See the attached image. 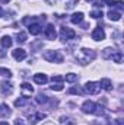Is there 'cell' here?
Masks as SVG:
<instances>
[{
  "instance_id": "cell-19",
  "label": "cell",
  "mask_w": 124,
  "mask_h": 125,
  "mask_svg": "<svg viewBox=\"0 0 124 125\" xmlns=\"http://www.w3.org/2000/svg\"><path fill=\"white\" fill-rule=\"evenodd\" d=\"M115 52V50H112V48H105L104 51H102V58H105V60H108V58H111V55Z\"/></svg>"
},
{
  "instance_id": "cell-26",
  "label": "cell",
  "mask_w": 124,
  "mask_h": 125,
  "mask_svg": "<svg viewBox=\"0 0 124 125\" xmlns=\"http://www.w3.org/2000/svg\"><path fill=\"white\" fill-rule=\"evenodd\" d=\"M0 74L4 76V77H12V71L7 70V68H3V67H0Z\"/></svg>"
},
{
  "instance_id": "cell-35",
  "label": "cell",
  "mask_w": 124,
  "mask_h": 125,
  "mask_svg": "<svg viewBox=\"0 0 124 125\" xmlns=\"http://www.w3.org/2000/svg\"><path fill=\"white\" fill-rule=\"evenodd\" d=\"M0 125H9L7 122H0Z\"/></svg>"
},
{
  "instance_id": "cell-37",
  "label": "cell",
  "mask_w": 124,
  "mask_h": 125,
  "mask_svg": "<svg viewBox=\"0 0 124 125\" xmlns=\"http://www.w3.org/2000/svg\"><path fill=\"white\" fill-rule=\"evenodd\" d=\"M107 125H112V124H107Z\"/></svg>"
},
{
  "instance_id": "cell-23",
  "label": "cell",
  "mask_w": 124,
  "mask_h": 125,
  "mask_svg": "<svg viewBox=\"0 0 124 125\" xmlns=\"http://www.w3.org/2000/svg\"><path fill=\"white\" fill-rule=\"evenodd\" d=\"M16 38H18L16 41L21 42V44H22V42H26V33H25V32H19V33L16 35Z\"/></svg>"
},
{
  "instance_id": "cell-1",
  "label": "cell",
  "mask_w": 124,
  "mask_h": 125,
  "mask_svg": "<svg viewBox=\"0 0 124 125\" xmlns=\"http://www.w3.org/2000/svg\"><path fill=\"white\" fill-rule=\"evenodd\" d=\"M76 58L80 61V64H88L89 61H92L95 58V52L92 50H88V48H82L77 54H76Z\"/></svg>"
},
{
  "instance_id": "cell-9",
  "label": "cell",
  "mask_w": 124,
  "mask_h": 125,
  "mask_svg": "<svg viewBox=\"0 0 124 125\" xmlns=\"http://www.w3.org/2000/svg\"><path fill=\"white\" fill-rule=\"evenodd\" d=\"M44 35L47 39H56L57 33H56V29H54V25H47V28L44 29Z\"/></svg>"
},
{
  "instance_id": "cell-21",
  "label": "cell",
  "mask_w": 124,
  "mask_h": 125,
  "mask_svg": "<svg viewBox=\"0 0 124 125\" xmlns=\"http://www.w3.org/2000/svg\"><path fill=\"white\" fill-rule=\"evenodd\" d=\"M60 124L62 125H74V122H73L72 118H69V116H62V118H60Z\"/></svg>"
},
{
  "instance_id": "cell-5",
  "label": "cell",
  "mask_w": 124,
  "mask_h": 125,
  "mask_svg": "<svg viewBox=\"0 0 124 125\" xmlns=\"http://www.w3.org/2000/svg\"><path fill=\"white\" fill-rule=\"evenodd\" d=\"M85 90H86L89 94H98L99 93V90H101V86H99V83L88 82V83L85 84Z\"/></svg>"
},
{
  "instance_id": "cell-7",
  "label": "cell",
  "mask_w": 124,
  "mask_h": 125,
  "mask_svg": "<svg viewBox=\"0 0 124 125\" xmlns=\"http://www.w3.org/2000/svg\"><path fill=\"white\" fill-rule=\"evenodd\" d=\"M12 55H13V58H15L16 61H22V60L26 58V51L22 50V48H16V50L12 51Z\"/></svg>"
},
{
  "instance_id": "cell-15",
  "label": "cell",
  "mask_w": 124,
  "mask_h": 125,
  "mask_svg": "<svg viewBox=\"0 0 124 125\" xmlns=\"http://www.w3.org/2000/svg\"><path fill=\"white\" fill-rule=\"evenodd\" d=\"M99 86H101V89L108 90V92L112 89V83H111V80H110V79H102V80L99 82Z\"/></svg>"
},
{
  "instance_id": "cell-20",
  "label": "cell",
  "mask_w": 124,
  "mask_h": 125,
  "mask_svg": "<svg viewBox=\"0 0 124 125\" xmlns=\"http://www.w3.org/2000/svg\"><path fill=\"white\" fill-rule=\"evenodd\" d=\"M111 60L114 62H121V60H123V54L120 52V51H115L112 55H111Z\"/></svg>"
},
{
  "instance_id": "cell-32",
  "label": "cell",
  "mask_w": 124,
  "mask_h": 125,
  "mask_svg": "<svg viewBox=\"0 0 124 125\" xmlns=\"http://www.w3.org/2000/svg\"><path fill=\"white\" fill-rule=\"evenodd\" d=\"M10 0H0V3H9Z\"/></svg>"
},
{
  "instance_id": "cell-6",
  "label": "cell",
  "mask_w": 124,
  "mask_h": 125,
  "mask_svg": "<svg viewBox=\"0 0 124 125\" xmlns=\"http://www.w3.org/2000/svg\"><path fill=\"white\" fill-rule=\"evenodd\" d=\"M0 92L3 94H12L13 93V84L10 82H1L0 83Z\"/></svg>"
},
{
  "instance_id": "cell-11",
  "label": "cell",
  "mask_w": 124,
  "mask_h": 125,
  "mask_svg": "<svg viewBox=\"0 0 124 125\" xmlns=\"http://www.w3.org/2000/svg\"><path fill=\"white\" fill-rule=\"evenodd\" d=\"M21 89H22L24 97H26V99H28V96H31V94L34 93V87H32L29 83H24V84L21 86Z\"/></svg>"
},
{
  "instance_id": "cell-12",
  "label": "cell",
  "mask_w": 124,
  "mask_h": 125,
  "mask_svg": "<svg viewBox=\"0 0 124 125\" xmlns=\"http://www.w3.org/2000/svg\"><path fill=\"white\" fill-rule=\"evenodd\" d=\"M34 82H35L37 84H45V83L48 82V77H47L45 74L38 73V74H34Z\"/></svg>"
},
{
  "instance_id": "cell-16",
  "label": "cell",
  "mask_w": 124,
  "mask_h": 125,
  "mask_svg": "<svg viewBox=\"0 0 124 125\" xmlns=\"http://www.w3.org/2000/svg\"><path fill=\"white\" fill-rule=\"evenodd\" d=\"M0 44H1L3 48H10V47H12V38L7 36V35H4V36H1V39H0Z\"/></svg>"
},
{
  "instance_id": "cell-24",
  "label": "cell",
  "mask_w": 124,
  "mask_h": 125,
  "mask_svg": "<svg viewBox=\"0 0 124 125\" xmlns=\"http://www.w3.org/2000/svg\"><path fill=\"white\" fill-rule=\"evenodd\" d=\"M91 16H92L93 19H99V18L104 16V13H102V10H92L91 12Z\"/></svg>"
},
{
  "instance_id": "cell-14",
  "label": "cell",
  "mask_w": 124,
  "mask_h": 125,
  "mask_svg": "<svg viewBox=\"0 0 124 125\" xmlns=\"http://www.w3.org/2000/svg\"><path fill=\"white\" fill-rule=\"evenodd\" d=\"M28 31L31 32V35H39L41 31H42V28H41V25L39 23H31L29 26H28Z\"/></svg>"
},
{
  "instance_id": "cell-33",
  "label": "cell",
  "mask_w": 124,
  "mask_h": 125,
  "mask_svg": "<svg viewBox=\"0 0 124 125\" xmlns=\"http://www.w3.org/2000/svg\"><path fill=\"white\" fill-rule=\"evenodd\" d=\"M1 16H3V9L0 7V18H1Z\"/></svg>"
},
{
  "instance_id": "cell-2",
  "label": "cell",
  "mask_w": 124,
  "mask_h": 125,
  "mask_svg": "<svg viewBox=\"0 0 124 125\" xmlns=\"http://www.w3.org/2000/svg\"><path fill=\"white\" fill-rule=\"evenodd\" d=\"M101 109L96 103H93L92 100H85L83 105H82V112L85 114H95V115H102V111H98Z\"/></svg>"
},
{
  "instance_id": "cell-18",
  "label": "cell",
  "mask_w": 124,
  "mask_h": 125,
  "mask_svg": "<svg viewBox=\"0 0 124 125\" xmlns=\"http://www.w3.org/2000/svg\"><path fill=\"white\" fill-rule=\"evenodd\" d=\"M108 18H110L111 21L117 22V21H120V19H121V13H120V12H115V10H112V9H111V10L108 12Z\"/></svg>"
},
{
  "instance_id": "cell-13",
  "label": "cell",
  "mask_w": 124,
  "mask_h": 125,
  "mask_svg": "<svg viewBox=\"0 0 124 125\" xmlns=\"http://www.w3.org/2000/svg\"><path fill=\"white\" fill-rule=\"evenodd\" d=\"M10 115H12V111H10V108L7 105L6 103L0 105V118H7Z\"/></svg>"
},
{
  "instance_id": "cell-34",
  "label": "cell",
  "mask_w": 124,
  "mask_h": 125,
  "mask_svg": "<svg viewBox=\"0 0 124 125\" xmlns=\"http://www.w3.org/2000/svg\"><path fill=\"white\" fill-rule=\"evenodd\" d=\"M117 121H118V125H123V121L121 119H117Z\"/></svg>"
},
{
  "instance_id": "cell-8",
  "label": "cell",
  "mask_w": 124,
  "mask_h": 125,
  "mask_svg": "<svg viewBox=\"0 0 124 125\" xmlns=\"http://www.w3.org/2000/svg\"><path fill=\"white\" fill-rule=\"evenodd\" d=\"M92 39H95V41H102V39H105V32H104V29H102L101 26H98V28L93 29Z\"/></svg>"
},
{
  "instance_id": "cell-30",
  "label": "cell",
  "mask_w": 124,
  "mask_h": 125,
  "mask_svg": "<svg viewBox=\"0 0 124 125\" xmlns=\"http://www.w3.org/2000/svg\"><path fill=\"white\" fill-rule=\"evenodd\" d=\"M63 80H64V79H63L62 76H53V77H51V82H53V83H63Z\"/></svg>"
},
{
  "instance_id": "cell-31",
  "label": "cell",
  "mask_w": 124,
  "mask_h": 125,
  "mask_svg": "<svg viewBox=\"0 0 124 125\" xmlns=\"http://www.w3.org/2000/svg\"><path fill=\"white\" fill-rule=\"evenodd\" d=\"M102 3H105L108 6H114L115 4V0H102Z\"/></svg>"
},
{
  "instance_id": "cell-10",
  "label": "cell",
  "mask_w": 124,
  "mask_h": 125,
  "mask_svg": "<svg viewBox=\"0 0 124 125\" xmlns=\"http://www.w3.org/2000/svg\"><path fill=\"white\" fill-rule=\"evenodd\" d=\"M45 114H42V112H37V114H34V115H31L29 116V124L31 125H35L38 124L39 121H42V119H45Z\"/></svg>"
},
{
  "instance_id": "cell-22",
  "label": "cell",
  "mask_w": 124,
  "mask_h": 125,
  "mask_svg": "<svg viewBox=\"0 0 124 125\" xmlns=\"http://www.w3.org/2000/svg\"><path fill=\"white\" fill-rule=\"evenodd\" d=\"M66 82H69V83H73V82H76L77 80V74H73V73H69V74H66Z\"/></svg>"
},
{
  "instance_id": "cell-25",
  "label": "cell",
  "mask_w": 124,
  "mask_h": 125,
  "mask_svg": "<svg viewBox=\"0 0 124 125\" xmlns=\"http://www.w3.org/2000/svg\"><path fill=\"white\" fill-rule=\"evenodd\" d=\"M37 102H38V103H47V102H48V97H47L45 94H38V96H37Z\"/></svg>"
},
{
  "instance_id": "cell-17",
  "label": "cell",
  "mask_w": 124,
  "mask_h": 125,
  "mask_svg": "<svg viewBox=\"0 0 124 125\" xmlns=\"http://www.w3.org/2000/svg\"><path fill=\"white\" fill-rule=\"evenodd\" d=\"M70 21H72V23H80V22L83 21V13H82V12L73 13L72 18H70Z\"/></svg>"
},
{
  "instance_id": "cell-27",
  "label": "cell",
  "mask_w": 124,
  "mask_h": 125,
  "mask_svg": "<svg viewBox=\"0 0 124 125\" xmlns=\"http://www.w3.org/2000/svg\"><path fill=\"white\" fill-rule=\"evenodd\" d=\"M26 100H28L26 97H21V99L15 100V106H18V108H19V106H24V105L26 103Z\"/></svg>"
},
{
  "instance_id": "cell-3",
  "label": "cell",
  "mask_w": 124,
  "mask_h": 125,
  "mask_svg": "<svg viewBox=\"0 0 124 125\" xmlns=\"http://www.w3.org/2000/svg\"><path fill=\"white\" fill-rule=\"evenodd\" d=\"M44 60L50 62H63V55L59 51H47L44 52Z\"/></svg>"
},
{
  "instance_id": "cell-36",
  "label": "cell",
  "mask_w": 124,
  "mask_h": 125,
  "mask_svg": "<svg viewBox=\"0 0 124 125\" xmlns=\"http://www.w3.org/2000/svg\"><path fill=\"white\" fill-rule=\"evenodd\" d=\"M88 1H96V0H88Z\"/></svg>"
},
{
  "instance_id": "cell-29",
  "label": "cell",
  "mask_w": 124,
  "mask_h": 125,
  "mask_svg": "<svg viewBox=\"0 0 124 125\" xmlns=\"http://www.w3.org/2000/svg\"><path fill=\"white\" fill-rule=\"evenodd\" d=\"M69 93H76V94H83L85 92L80 89V87H72L70 90H69Z\"/></svg>"
},
{
  "instance_id": "cell-28",
  "label": "cell",
  "mask_w": 124,
  "mask_h": 125,
  "mask_svg": "<svg viewBox=\"0 0 124 125\" xmlns=\"http://www.w3.org/2000/svg\"><path fill=\"white\" fill-rule=\"evenodd\" d=\"M51 90H57V92L63 90V83H53V86H51Z\"/></svg>"
},
{
  "instance_id": "cell-4",
  "label": "cell",
  "mask_w": 124,
  "mask_h": 125,
  "mask_svg": "<svg viewBox=\"0 0 124 125\" xmlns=\"http://www.w3.org/2000/svg\"><path fill=\"white\" fill-rule=\"evenodd\" d=\"M60 36L63 41H69V39H73L76 36V32L67 26H63V28H60Z\"/></svg>"
}]
</instances>
